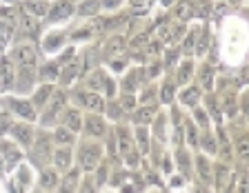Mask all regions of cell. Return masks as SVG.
I'll return each mask as SVG.
<instances>
[{
	"mask_svg": "<svg viewBox=\"0 0 249 193\" xmlns=\"http://www.w3.org/2000/svg\"><path fill=\"white\" fill-rule=\"evenodd\" d=\"M116 146H118V153L120 156H127V153L136 151V142H134V133H131L127 127L120 125L118 129H116Z\"/></svg>",
	"mask_w": 249,
	"mask_h": 193,
	"instance_id": "cell-16",
	"label": "cell"
},
{
	"mask_svg": "<svg viewBox=\"0 0 249 193\" xmlns=\"http://www.w3.org/2000/svg\"><path fill=\"white\" fill-rule=\"evenodd\" d=\"M62 40H65V36H62V33H58V32L49 33V36L45 38V49H47V51H53V49H58L62 45Z\"/></svg>",
	"mask_w": 249,
	"mask_h": 193,
	"instance_id": "cell-35",
	"label": "cell"
},
{
	"mask_svg": "<svg viewBox=\"0 0 249 193\" xmlns=\"http://www.w3.org/2000/svg\"><path fill=\"white\" fill-rule=\"evenodd\" d=\"M105 71H93L91 76L87 78V87L89 89H103V82H105Z\"/></svg>",
	"mask_w": 249,
	"mask_h": 193,
	"instance_id": "cell-38",
	"label": "cell"
},
{
	"mask_svg": "<svg viewBox=\"0 0 249 193\" xmlns=\"http://www.w3.org/2000/svg\"><path fill=\"white\" fill-rule=\"evenodd\" d=\"M42 78L45 80L58 78V64H47V67H42Z\"/></svg>",
	"mask_w": 249,
	"mask_h": 193,
	"instance_id": "cell-48",
	"label": "cell"
},
{
	"mask_svg": "<svg viewBox=\"0 0 249 193\" xmlns=\"http://www.w3.org/2000/svg\"><path fill=\"white\" fill-rule=\"evenodd\" d=\"M118 189H120V193H138V187H136V184H131L129 180H127V182H123Z\"/></svg>",
	"mask_w": 249,
	"mask_h": 193,
	"instance_id": "cell-51",
	"label": "cell"
},
{
	"mask_svg": "<svg viewBox=\"0 0 249 193\" xmlns=\"http://www.w3.org/2000/svg\"><path fill=\"white\" fill-rule=\"evenodd\" d=\"M7 193H29V189L22 187V184L18 182L14 176H11L9 180H7Z\"/></svg>",
	"mask_w": 249,
	"mask_h": 193,
	"instance_id": "cell-42",
	"label": "cell"
},
{
	"mask_svg": "<svg viewBox=\"0 0 249 193\" xmlns=\"http://www.w3.org/2000/svg\"><path fill=\"white\" fill-rule=\"evenodd\" d=\"M103 156H105V146L98 140L89 138V140L78 145L76 153H73V160H76V167L83 173H93V169L103 162Z\"/></svg>",
	"mask_w": 249,
	"mask_h": 193,
	"instance_id": "cell-2",
	"label": "cell"
},
{
	"mask_svg": "<svg viewBox=\"0 0 249 193\" xmlns=\"http://www.w3.org/2000/svg\"><path fill=\"white\" fill-rule=\"evenodd\" d=\"M76 102L80 107H85L87 111H93V113H103L107 102H105L103 96H98L96 91H78L76 94Z\"/></svg>",
	"mask_w": 249,
	"mask_h": 193,
	"instance_id": "cell-11",
	"label": "cell"
},
{
	"mask_svg": "<svg viewBox=\"0 0 249 193\" xmlns=\"http://www.w3.org/2000/svg\"><path fill=\"white\" fill-rule=\"evenodd\" d=\"M160 67L162 64L160 63H154V64H149V69H147V76H149V78H156V76H158V73H160Z\"/></svg>",
	"mask_w": 249,
	"mask_h": 193,
	"instance_id": "cell-53",
	"label": "cell"
},
{
	"mask_svg": "<svg viewBox=\"0 0 249 193\" xmlns=\"http://www.w3.org/2000/svg\"><path fill=\"white\" fill-rule=\"evenodd\" d=\"M185 182H187V180L180 176V173H174V176H171V180H169V187L171 189H178V187H182Z\"/></svg>",
	"mask_w": 249,
	"mask_h": 193,
	"instance_id": "cell-50",
	"label": "cell"
},
{
	"mask_svg": "<svg viewBox=\"0 0 249 193\" xmlns=\"http://www.w3.org/2000/svg\"><path fill=\"white\" fill-rule=\"evenodd\" d=\"M5 173H9V169H7L5 160H2V156H0V176H5Z\"/></svg>",
	"mask_w": 249,
	"mask_h": 193,
	"instance_id": "cell-57",
	"label": "cell"
},
{
	"mask_svg": "<svg viewBox=\"0 0 249 193\" xmlns=\"http://www.w3.org/2000/svg\"><path fill=\"white\" fill-rule=\"evenodd\" d=\"M194 171H196V177L200 180V184L205 187H212V180H213V162L209 160V156L205 153H198L194 158Z\"/></svg>",
	"mask_w": 249,
	"mask_h": 193,
	"instance_id": "cell-10",
	"label": "cell"
},
{
	"mask_svg": "<svg viewBox=\"0 0 249 193\" xmlns=\"http://www.w3.org/2000/svg\"><path fill=\"white\" fill-rule=\"evenodd\" d=\"M53 91H56V89H53V84H42L40 89H36V94H34V98H31L34 109H36V111L45 109V105L49 102V98H52Z\"/></svg>",
	"mask_w": 249,
	"mask_h": 193,
	"instance_id": "cell-20",
	"label": "cell"
},
{
	"mask_svg": "<svg viewBox=\"0 0 249 193\" xmlns=\"http://www.w3.org/2000/svg\"><path fill=\"white\" fill-rule=\"evenodd\" d=\"M123 49H124V38L111 36L107 42H105V58L111 60V58H116V56H123Z\"/></svg>",
	"mask_w": 249,
	"mask_h": 193,
	"instance_id": "cell-22",
	"label": "cell"
},
{
	"mask_svg": "<svg viewBox=\"0 0 249 193\" xmlns=\"http://www.w3.org/2000/svg\"><path fill=\"white\" fill-rule=\"evenodd\" d=\"M134 142H136V151H138L140 156H147V153H149L151 142H149V131H147V127H136Z\"/></svg>",
	"mask_w": 249,
	"mask_h": 193,
	"instance_id": "cell-21",
	"label": "cell"
},
{
	"mask_svg": "<svg viewBox=\"0 0 249 193\" xmlns=\"http://www.w3.org/2000/svg\"><path fill=\"white\" fill-rule=\"evenodd\" d=\"M147 182H149V184H158V187H162L160 171H158V169H151V171L147 173Z\"/></svg>",
	"mask_w": 249,
	"mask_h": 193,
	"instance_id": "cell-49",
	"label": "cell"
},
{
	"mask_svg": "<svg viewBox=\"0 0 249 193\" xmlns=\"http://www.w3.org/2000/svg\"><path fill=\"white\" fill-rule=\"evenodd\" d=\"M34 133H36V129H34V125L27 120L11 122V127H9V136L14 138V142L20 146L22 151H27L29 145L34 142Z\"/></svg>",
	"mask_w": 249,
	"mask_h": 193,
	"instance_id": "cell-3",
	"label": "cell"
},
{
	"mask_svg": "<svg viewBox=\"0 0 249 193\" xmlns=\"http://www.w3.org/2000/svg\"><path fill=\"white\" fill-rule=\"evenodd\" d=\"M76 164L73 160V149L71 146H53V153H52V167L56 171L65 173Z\"/></svg>",
	"mask_w": 249,
	"mask_h": 193,
	"instance_id": "cell-9",
	"label": "cell"
},
{
	"mask_svg": "<svg viewBox=\"0 0 249 193\" xmlns=\"http://www.w3.org/2000/svg\"><path fill=\"white\" fill-rule=\"evenodd\" d=\"M151 193H158V191H151ZM160 193H165V191H160Z\"/></svg>",
	"mask_w": 249,
	"mask_h": 193,
	"instance_id": "cell-60",
	"label": "cell"
},
{
	"mask_svg": "<svg viewBox=\"0 0 249 193\" xmlns=\"http://www.w3.org/2000/svg\"><path fill=\"white\" fill-rule=\"evenodd\" d=\"M154 115H156V109L151 105H142L138 111L134 113V125L136 127H147L151 120H154Z\"/></svg>",
	"mask_w": 249,
	"mask_h": 193,
	"instance_id": "cell-24",
	"label": "cell"
},
{
	"mask_svg": "<svg viewBox=\"0 0 249 193\" xmlns=\"http://www.w3.org/2000/svg\"><path fill=\"white\" fill-rule=\"evenodd\" d=\"M131 5H134L136 9H138V7H140V9L145 11V9H147V5H149V0H131Z\"/></svg>",
	"mask_w": 249,
	"mask_h": 193,
	"instance_id": "cell-54",
	"label": "cell"
},
{
	"mask_svg": "<svg viewBox=\"0 0 249 193\" xmlns=\"http://www.w3.org/2000/svg\"><path fill=\"white\" fill-rule=\"evenodd\" d=\"M5 105L9 107V111H11V113L20 115L22 120H27V122L36 120L38 111L34 109V105H31V100H22V98H9V100H5Z\"/></svg>",
	"mask_w": 249,
	"mask_h": 193,
	"instance_id": "cell-12",
	"label": "cell"
},
{
	"mask_svg": "<svg viewBox=\"0 0 249 193\" xmlns=\"http://www.w3.org/2000/svg\"><path fill=\"white\" fill-rule=\"evenodd\" d=\"M233 145H236V151H238V160L240 162H245L247 160V156H249V146H247V136H240V138H236V142H233Z\"/></svg>",
	"mask_w": 249,
	"mask_h": 193,
	"instance_id": "cell-36",
	"label": "cell"
},
{
	"mask_svg": "<svg viewBox=\"0 0 249 193\" xmlns=\"http://www.w3.org/2000/svg\"><path fill=\"white\" fill-rule=\"evenodd\" d=\"M83 176H85V173L80 171L76 164H73L69 171L62 173L60 184H58L56 193H76V191H78V184H80V177H83Z\"/></svg>",
	"mask_w": 249,
	"mask_h": 193,
	"instance_id": "cell-14",
	"label": "cell"
},
{
	"mask_svg": "<svg viewBox=\"0 0 249 193\" xmlns=\"http://www.w3.org/2000/svg\"><path fill=\"white\" fill-rule=\"evenodd\" d=\"M160 2H162V5H165V7H169V5H174L176 0H160Z\"/></svg>",
	"mask_w": 249,
	"mask_h": 193,
	"instance_id": "cell-58",
	"label": "cell"
},
{
	"mask_svg": "<svg viewBox=\"0 0 249 193\" xmlns=\"http://www.w3.org/2000/svg\"><path fill=\"white\" fill-rule=\"evenodd\" d=\"M0 156H2V160H5L9 171H14V169L25 160V151H22L20 146L16 145V142L2 140V138H0Z\"/></svg>",
	"mask_w": 249,
	"mask_h": 193,
	"instance_id": "cell-6",
	"label": "cell"
},
{
	"mask_svg": "<svg viewBox=\"0 0 249 193\" xmlns=\"http://www.w3.org/2000/svg\"><path fill=\"white\" fill-rule=\"evenodd\" d=\"M192 76H194V63H192V60H185V63H182L180 67H178L176 82H178V84H187Z\"/></svg>",
	"mask_w": 249,
	"mask_h": 193,
	"instance_id": "cell-30",
	"label": "cell"
},
{
	"mask_svg": "<svg viewBox=\"0 0 249 193\" xmlns=\"http://www.w3.org/2000/svg\"><path fill=\"white\" fill-rule=\"evenodd\" d=\"M207 42H209V32L207 29H202L200 36H196V47H194V51H196L198 56H202L205 49H207Z\"/></svg>",
	"mask_w": 249,
	"mask_h": 193,
	"instance_id": "cell-37",
	"label": "cell"
},
{
	"mask_svg": "<svg viewBox=\"0 0 249 193\" xmlns=\"http://www.w3.org/2000/svg\"><path fill=\"white\" fill-rule=\"evenodd\" d=\"M174 164H176V171L180 173L185 180H192L194 176V156L189 153V149L185 146H176V151H174Z\"/></svg>",
	"mask_w": 249,
	"mask_h": 193,
	"instance_id": "cell-8",
	"label": "cell"
},
{
	"mask_svg": "<svg viewBox=\"0 0 249 193\" xmlns=\"http://www.w3.org/2000/svg\"><path fill=\"white\" fill-rule=\"evenodd\" d=\"M16 22H18V29H20L25 36H34V33L38 32V20L34 16H29V14L18 16V18H16Z\"/></svg>",
	"mask_w": 249,
	"mask_h": 193,
	"instance_id": "cell-23",
	"label": "cell"
},
{
	"mask_svg": "<svg viewBox=\"0 0 249 193\" xmlns=\"http://www.w3.org/2000/svg\"><path fill=\"white\" fill-rule=\"evenodd\" d=\"M198 146L202 149V153H205V156H216L218 138L213 136L209 129H202V133L198 136Z\"/></svg>",
	"mask_w": 249,
	"mask_h": 193,
	"instance_id": "cell-19",
	"label": "cell"
},
{
	"mask_svg": "<svg viewBox=\"0 0 249 193\" xmlns=\"http://www.w3.org/2000/svg\"><path fill=\"white\" fill-rule=\"evenodd\" d=\"M227 9H229L227 5H218L216 7V16H223V14H227Z\"/></svg>",
	"mask_w": 249,
	"mask_h": 193,
	"instance_id": "cell-56",
	"label": "cell"
},
{
	"mask_svg": "<svg viewBox=\"0 0 249 193\" xmlns=\"http://www.w3.org/2000/svg\"><path fill=\"white\" fill-rule=\"evenodd\" d=\"M14 177L18 180V182L22 184V187H27V189H31V184H34V177H31V164H18L16 167V173H14Z\"/></svg>",
	"mask_w": 249,
	"mask_h": 193,
	"instance_id": "cell-28",
	"label": "cell"
},
{
	"mask_svg": "<svg viewBox=\"0 0 249 193\" xmlns=\"http://www.w3.org/2000/svg\"><path fill=\"white\" fill-rule=\"evenodd\" d=\"M185 131H187V145L196 149V146H198V136H200V133H198V129H196V122L187 120L185 122Z\"/></svg>",
	"mask_w": 249,
	"mask_h": 193,
	"instance_id": "cell-33",
	"label": "cell"
},
{
	"mask_svg": "<svg viewBox=\"0 0 249 193\" xmlns=\"http://www.w3.org/2000/svg\"><path fill=\"white\" fill-rule=\"evenodd\" d=\"M174 14H176V18L180 22L192 20V18H194V2H192V0H178Z\"/></svg>",
	"mask_w": 249,
	"mask_h": 193,
	"instance_id": "cell-25",
	"label": "cell"
},
{
	"mask_svg": "<svg viewBox=\"0 0 249 193\" xmlns=\"http://www.w3.org/2000/svg\"><path fill=\"white\" fill-rule=\"evenodd\" d=\"M174 94H176L174 82H165L162 84V91H160V100L162 102H171V100H174Z\"/></svg>",
	"mask_w": 249,
	"mask_h": 193,
	"instance_id": "cell-43",
	"label": "cell"
},
{
	"mask_svg": "<svg viewBox=\"0 0 249 193\" xmlns=\"http://www.w3.org/2000/svg\"><path fill=\"white\" fill-rule=\"evenodd\" d=\"M194 118H196L198 127H202V129H207V125H209V118H207V113H205V111H200V109H194Z\"/></svg>",
	"mask_w": 249,
	"mask_h": 193,
	"instance_id": "cell-47",
	"label": "cell"
},
{
	"mask_svg": "<svg viewBox=\"0 0 249 193\" xmlns=\"http://www.w3.org/2000/svg\"><path fill=\"white\" fill-rule=\"evenodd\" d=\"M98 184L93 182V176L91 173H85L83 177H80V184H78V191L76 193H98Z\"/></svg>",
	"mask_w": 249,
	"mask_h": 193,
	"instance_id": "cell-31",
	"label": "cell"
},
{
	"mask_svg": "<svg viewBox=\"0 0 249 193\" xmlns=\"http://www.w3.org/2000/svg\"><path fill=\"white\" fill-rule=\"evenodd\" d=\"M25 9H27V14H29V16L40 18V16H47L49 5H47L45 0H27V2H25Z\"/></svg>",
	"mask_w": 249,
	"mask_h": 193,
	"instance_id": "cell-27",
	"label": "cell"
},
{
	"mask_svg": "<svg viewBox=\"0 0 249 193\" xmlns=\"http://www.w3.org/2000/svg\"><path fill=\"white\" fill-rule=\"evenodd\" d=\"M98 9H100V0H85L83 5L78 7V14L80 16H96L98 14Z\"/></svg>",
	"mask_w": 249,
	"mask_h": 193,
	"instance_id": "cell-32",
	"label": "cell"
},
{
	"mask_svg": "<svg viewBox=\"0 0 249 193\" xmlns=\"http://www.w3.org/2000/svg\"><path fill=\"white\" fill-rule=\"evenodd\" d=\"M105 193H111V191H105Z\"/></svg>",
	"mask_w": 249,
	"mask_h": 193,
	"instance_id": "cell-61",
	"label": "cell"
},
{
	"mask_svg": "<svg viewBox=\"0 0 249 193\" xmlns=\"http://www.w3.org/2000/svg\"><path fill=\"white\" fill-rule=\"evenodd\" d=\"M180 102L182 105H187V107H196L198 102H200V89L198 87L185 89V91L180 94Z\"/></svg>",
	"mask_w": 249,
	"mask_h": 193,
	"instance_id": "cell-29",
	"label": "cell"
},
{
	"mask_svg": "<svg viewBox=\"0 0 249 193\" xmlns=\"http://www.w3.org/2000/svg\"><path fill=\"white\" fill-rule=\"evenodd\" d=\"M78 133H73V131H69L67 127H56L52 133V140H53V146H73L78 142Z\"/></svg>",
	"mask_w": 249,
	"mask_h": 193,
	"instance_id": "cell-17",
	"label": "cell"
},
{
	"mask_svg": "<svg viewBox=\"0 0 249 193\" xmlns=\"http://www.w3.org/2000/svg\"><path fill=\"white\" fill-rule=\"evenodd\" d=\"M52 153H53V140H52V133L45 129L36 131L34 133V142L29 145L27 149V158H29V164L34 169H45L52 164Z\"/></svg>",
	"mask_w": 249,
	"mask_h": 193,
	"instance_id": "cell-1",
	"label": "cell"
},
{
	"mask_svg": "<svg viewBox=\"0 0 249 193\" xmlns=\"http://www.w3.org/2000/svg\"><path fill=\"white\" fill-rule=\"evenodd\" d=\"M200 82L205 89H209L212 91V84H213V67L212 64H202L200 69Z\"/></svg>",
	"mask_w": 249,
	"mask_h": 193,
	"instance_id": "cell-34",
	"label": "cell"
},
{
	"mask_svg": "<svg viewBox=\"0 0 249 193\" xmlns=\"http://www.w3.org/2000/svg\"><path fill=\"white\" fill-rule=\"evenodd\" d=\"M138 71H131L127 78L123 80V89H124V94H134L136 91V84H138Z\"/></svg>",
	"mask_w": 249,
	"mask_h": 193,
	"instance_id": "cell-39",
	"label": "cell"
},
{
	"mask_svg": "<svg viewBox=\"0 0 249 193\" xmlns=\"http://www.w3.org/2000/svg\"><path fill=\"white\" fill-rule=\"evenodd\" d=\"M120 109H123V111H134L136 109L134 94H123V96H120Z\"/></svg>",
	"mask_w": 249,
	"mask_h": 193,
	"instance_id": "cell-41",
	"label": "cell"
},
{
	"mask_svg": "<svg viewBox=\"0 0 249 193\" xmlns=\"http://www.w3.org/2000/svg\"><path fill=\"white\" fill-rule=\"evenodd\" d=\"M120 2H123V0H100V7H105V9H116V7H120Z\"/></svg>",
	"mask_w": 249,
	"mask_h": 193,
	"instance_id": "cell-52",
	"label": "cell"
},
{
	"mask_svg": "<svg viewBox=\"0 0 249 193\" xmlns=\"http://www.w3.org/2000/svg\"><path fill=\"white\" fill-rule=\"evenodd\" d=\"M60 177H62V173L56 171V169L49 164V167L38 171V189H42V191H47V193H56L58 184H60Z\"/></svg>",
	"mask_w": 249,
	"mask_h": 193,
	"instance_id": "cell-13",
	"label": "cell"
},
{
	"mask_svg": "<svg viewBox=\"0 0 249 193\" xmlns=\"http://www.w3.org/2000/svg\"><path fill=\"white\" fill-rule=\"evenodd\" d=\"M9 60L18 67H34L38 63V51L34 45H16Z\"/></svg>",
	"mask_w": 249,
	"mask_h": 193,
	"instance_id": "cell-7",
	"label": "cell"
},
{
	"mask_svg": "<svg viewBox=\"0 0 249 193\" xmlns=\"http://www.w3.org/2000/svg\"><path fill=\"white\" fill-rule=\"evenodd\" d=\"M78 71H80V63H78L76 58H71V63L65 64V69L58 73V78H60L62 84H69V82H71V80L78 76Z\"/></svg>",
	"mask_w": 249,
	"mask_h": 193,
	"instance_id": "cell-26",
	"label": "cell"
},
{
	"mask_svg": "<svg viewBox=\"0 0 249 193\" xmlns=\"http://www.w3.org/2000/svg\"><path fill=\"white\" fill-rule=\"evenodd\" d=\"M73 11H76V7H73L71 0H56V2L49 7L47 16H49L52 22H60V20H67Z\"/></svg>",
	"mask_w": 249,
	"mask_h": 193,
	"instance_id": "cell-15",
	"label": "cell"
},
{
	"mask_svg": "<svg viewBox=\"0 0 249 193\" xmlns=\"http://www.w3.org/2000/svg\"><path fill=\"white\" fill-rule=\"evenodd\" d=\"M160 42H154V45H151L149 47V51H151V56H158V53H160Z\"/></svg>",
	"mask_w": 249,
	"mask_h": 193,
	"instance_id": "cell-55",
	"label": "cell"
},
{
	"mask_svg": "<svg viewBox=\"0 0 249 193\" xmlns=\"http://www.w3.org/2000/svg\"><path fill=\"white\" fill-rule=\"evenodd\" d=\"M178 58H180L178 49H169V51H167V56H165V67H167V69H171L174 64L178 63Z\"/></svg>",
	"mask_w": 249,
	"mask_h": 193,
	"instance_id": "cell-46",
	"label": "cell"
},
{
	"mask_svg": "<svg viewBox=\"0 0 249 193\" xmlns=\"http://www.w3.org/2000/svg\"><path fill=\"white\" fill-rule=\"evenodd\" d=\"M167 120H165V115H160V120L154 125V133H156V138H158V142H165L167 140Z\"/></svg>",
	"mask_w": 249,
	"mask_h": 193,
	"instance_id": "cell-40",
	"label": "cell"
},
{
	"mask_svg": "<svg viewBox=\"0 0 249 193\" xmlns=\"http://www.w3.org/2000/svg\"><path fill=\"white\" fill-rule=\"evenodd\" d=\"M194 47H196V33L189 32V33H187V38H185V42H182V51H185V53H192Z\"/></svg>",
	"mask_w": 249,
	"mask_h": 193,
	"instance_id": "cell-45",
	"label": "cell"
},
{
	"mask_svg": "<svg viewBox=\"0 0 249 193\" xmlns=\"http://www.w3.org/2000/svg\"><path fill=\"white\" fill-rule=\"evenodd\" d=\"M83 131L87 133V138H91V140H100V138H105L109 127H107V120H105L100 113L89 111L87 115H83Z\"/></svg>",
	"mask_w": 249,
	"mask_h": 193,
	"instance_id": "cell-4",
	"label": "cell"
},
{
	"mask_svg": "<svg viewBox=\"0 0 249 193\" xmlns=\"http://www.w3.org/2000/svg\"><path fill=\"white\" fill-rule=\"evenodd\" d=\"M29 193H47V191H42V189H34V191H31L29 189Z\"/></svg>",
	"mask_w": 249,
	"mask_h": 193,
	"instance_id": "cell-59",
	"label": "cell"
},
{
	"mask_svg": "<svg viewBox=\"0 0 249 193\" xmlns=\"http://www.w3.org/2000/svg\"><path fill=\"white\" fill-rule=\"evenodd\" d=\"M11 115L7 113V111H2V113H0V138L5 136V133H9V127H11Z\"/></svg>",
	"mask_w": 249,
	"mask_h": 193,
	"instance_id": "cell-44",
	"label": "cell"
},
{
	"mask_svg": "<svg viewBox=\"0 0 249 193\" xmlns=\"http://www.w3.org/2000/svg\"><path fill=\"white\" fill-rule=\"evenodd\" d=\"M62 127H67L73 133L83 131V113L78 109H65L62 111Z\"/></svg>",
	"mask_w": 249,
	"mask_h": 193,
	"instance_id": "cell-18",
	"label": "cell"
},
{
	"mask_svg": "<svg viewBox=\"0 0 249 193\" xmlns=\"http://www.w3.org/2000/svg\"><path fill=\"white\" fill-rule=\"evenodd\" d=\"M65 107H67V96H65V91H60V89H56L52 94V98H49V102L45 105V113H42V125L49 127L53 120H56V115L62 113L65 111Z\"/></svg>",
	"mask_w": 249,
	"mask_h": 193,
	"instance_id": "cell-5",
	"label": "cell"
}]
</instances>
